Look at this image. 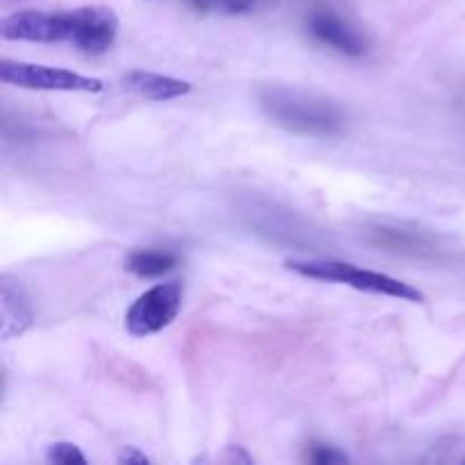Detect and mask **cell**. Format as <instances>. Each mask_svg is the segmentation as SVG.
Listing matches in <instances>:
<instances>
[{"mask_svg":"<svg viewBox=\"0 0 465 465\" xmlns=\"http://www.w3.org/2000/svg\"><path fill=\"white\" fill-rule=\"evenodd\" d=\"M259 104L263 114L275 125L289 132L312 136L339 134L345 125L343 109L322 95L304 94L298 89L271 86L259 94Z\"/></svg>","mask_w":465,"mask_h":465,"instance_id":"1","label":"cell"},{"mask_svg":"<svg viewBox=\"0 0 465 465\" xmlns=\"http://www.w3.org/2000/svg\"><path fill=\"white\" fill-rule=\"evenodd\" d=\"M286 266L291 271L300 272L304 277L322 282H339V284H348L357 291H366V293L389 295V298L407 300V302H425V293L413 289L411 284L395 280V277L384 275V272L366 271V268H357L352 263L345 262H289Z\"/></svg>","mask_w":465,"mask_h":465,"instance_id":"2","label":"cell"},{"mask_svg":"<svg viewBox=\"0 0 465 465\" xmlns=\"http://www.w3.org/2000/svg\"><path fill=\"white\" fill-rule=\"evenodd\" d=\"M0 80L5 84L36 91H82V94L103 91V82L98 77H86L66 68L44 66V64L9 62V59L0 64Z\"/></svg>","mask_w":465,"mask_h":465,"instance_id":"3","label":"cell"},{"mask_svg":"<svg viewBox=\"0 0 465 465\" xmlns=\"http://www.w3.org/2000/svg\"><path fill=\"white\" fill-rule=\"evenodd\" d=\"M182 307V284L166 282L145 291L130 307L125 316L127 331L132 336H150L171 325Z\"/></svg>","mask_w":465,"mask_h":465,"instance_id":"4","label":"cell"},{"mask_svg":"<svg viewBox=\"0 0 465 465\" xmlns=\"http://www.w3.org/2000/svg\"><path fill=\"white\" fill-rule=\"evenodd\" d=\"M5 39L57 44L71 39V12H18L0 25Z\"/></svg>","mask_w":465,"mask_h":465,"instance_id":"5","label":"cell"},{"mask_svg":"<svg viewBox=\"0 0 465 465\" xmlns=\"http://www.w3.org/2000/svg\"><path fill=\"white\" fill-rule=\"evenodd\" d=\"M118 18L109 7H80L71 12V44L82 53L103 54L114 45Z\"/></svg>","mask_w":465,"mask_h":465,"instance_id":"6","label":"cell"},{"mask_svg":"<svg viewBox=\"0 0 465 465\" xmlns=\"http://www.w3.org/2000/svg\"><path fill=\"white\" fill-rule=\"evenodd\" d=\"M309 32L321 44L350 54V57H361L368 53V39L363 36V32L330 7L313 9L309 16Z\"/></svg>","mask_w":465,"mask_h":465,"instance_id":"7","label":"cell"},{"mask_svg":"<svg viewBox=\"0 0 465 465\" xmlns=\"http://www.w3.org/2000/svg\"><path fill=\"white\" fill-rule=\"evenodd\" d=\"M123 86L132 94L141 95L145 100H163L180 98L191 91V84L184 80H175V77L159 75V73H145V71H132L123 77Z\"/></svg>","mask_w":465,"mask_h":465,"instance_id":"8","label":"cell"},{"mask_svg":"<svg viewBox=\"0 0 465 465\" xmlns=\"http://www.w3.org/2000/svg\"><path fill=\"white\" fill-rule=\"evenodd\" d=\"M0 322H3V327H0L3 339L23 334L32 322L30 302L23 295L21 286H14L7 277L0 286Z\"/></svg>","mask_w":465,"mask_h":465,"instance_id":"9","label":"cell"},{"mask_svg":"<svg viewBox=\"0 0 465 465\" xmlns=\"http://www.w3.org/2000/svg\"><path fill=\"white\" fill-rule=\"evenodd\" d=\"M177 266V257L162 250H141L127 259V271L139 277H162Z\"/></svg>","mask_w":465,"mask_h":465,"instance_id":"10","label":"cell"},{"mask_svg":"<svg viewBox=\"0 0 465 465\" xmlns=\"http://www.w3.org/2000/svg\"><path fill=\"white\" fill-rule=\"evenodd\" d=\"M48 461L62 465H84L86 457L73 443H57L48 450Z\"/></svg>","mask_w":465,"mask_h":465,"instance_id":"11","label":"cell"},{"mask_svg":"<svg viewBox=\"0 0 465 465\" xmlns=\"http://www.w3.org/2000/svg\"><path fill=\"white\" fill-rule=\"evenodd\" d=\"M200 7H212V9H223L227 14H241L252 9L259 0H193Z\"/></svg>","mask_w":465,"mask_h":465,"instance_id":"12","label":"cell"},{"mask_svg":"<svg viewBox=\"0 0 465 465\" xmlns=\"http://www.w3.org/2000/svg\"><path fill=\"white\" fill-rule=\"evenodd\" d=\"M309 461L321 463V465H331V463H348V457L343 452H339L336 448L330 445H312L309 450Z\"/></svg>","mask_w":465,"mask_h":465,"instance_id":"13","label":"cell"},{"mask_svg":"<svg viewBox=\"0 0 465 465\" xmlns=\"http://www.w3.org/2000/svg\"><path fill=\"white\" fill-rule=\"evenodd\" d=\"M118 463H148V457L136 452V448H125L118 454Z\"/></svg>","mask_w":465,"mask_h":465,"instance_id":"14","label":"cell"}]
</instances>
